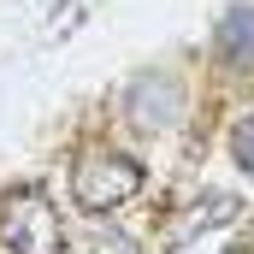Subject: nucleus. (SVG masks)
Segmentation results:
<instances>
[{"label":"nucleus","mask_w":254,"mask_h":254,"mask_svg":"<svg viewBox=\"0 0 254 254\" xmlns=\"http://www.w3.org/2000/svg\"><path fill=\"white\" fill-rule=\"evenodd\" d=\"M142 190V160H130L119 148H89L71 166V201L89 219H107L113 207H125L130 195Z\"/></svg>","instance_id":"1"},{"label":"nucleus","mask_w":254,"mask_h":254,"mask_svg":"<svg viewBox=\"0 0 254 254\" xmlns=\"http://www.w3.org/2000/svg\"><path fill=\"white\" fill-rule=\"evenodd\" d=\"M0 249L6 254H60L65 237H60V213L54 201L36 190H12L0 201Z\"/></svg>","instance_id":"2"},{"label":"nucleus","mask_w":254,"mask_h":254,"mask_svg":"<svg viewBox=\"0 0 254 254\" xmlns=\"http://www.w3.org/2000/svg\"><path fill=\"white\" fill-rule=\"evenodd\" d=\"M125 119L136 130H172L184 119V83L166 77V71H142L125 89Z\"/></svg>","instance_id":"3"},{"label":"nucleus","mask_w":254,"mask_h":254,"mask_svg":"<svg viewBox=\"0 0 254 254\" xmlns=\"http://www.w3.org/2000/svg\"><path fill=\"white\" fill-rule=\"evenodd\" d=\"M237 213H243V195H231V190H207V195L190 207V213H184V219H172V225H166V237H172V249H178V243H195L201 231L231 225Z\"/></svg>","instance_id":"4"},{"label":"nucleus","mask_w":254,"mask_h":254,"mask_svg":"<svg viewBox=\"0 0 254 254\" xmlns=\"http://www.w3.org/2000/svg\"><path fill=\"white\" fill-rule=\"evenodd\" d=\"M213 54H219V65H231V71H249L254 65V6H231L219 18Z\"/></svg>","instance_id":"5"},{"label":"nucleus","mask_w":254,"mask_h":254,"mask_svg":"<svg viewBox=\"0 0 254 254\" xmlns=\"http://www.w3.org/2000/svg\"><path fill=\"white\" fill-rule=\"evenodd\" d=\"M71 254H142L130 237H119V231H101V237H89V243H77Z\"/></svg>","instance_id":"6"},{"label":"nucleus","mask_w":254,"mask_h":254,"mask_svg":"<svg viewBox=\"0 0 254 254\" xmlns=\"http://www.w3.org/2000/svg\"><path fill=\"white\" fill-rule=\"evenodd\" d=\"M231 154H237V166H243V172L254 178V113H249V119H243L237 130H231Z\"/></svg>","instance_id":"7"}]
</instances>
